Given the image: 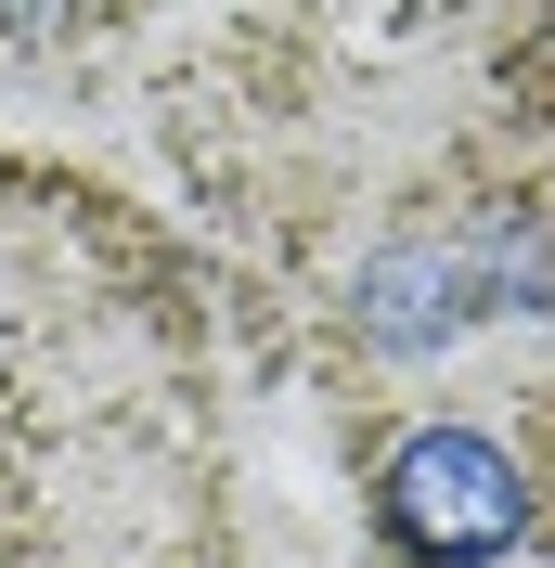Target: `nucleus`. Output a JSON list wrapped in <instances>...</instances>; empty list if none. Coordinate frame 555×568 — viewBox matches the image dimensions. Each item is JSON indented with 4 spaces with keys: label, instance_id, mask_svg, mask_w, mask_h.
<instances>
[{
    "label": "nucleus",
    "instance_id": "f257e3e1",
    "mask_svg": "<svg viewBox=\"0 0 555 568\" xmlns=\"http://www.w3.org/2000/svg\"><path fill=\"white\" fill-rule=\"evenodd\" d=\"M375 530L401 542V568H491L529 542V478L478 426H414L375 478Z\"/></svg>",
    "mask_w": 555,
    "mask_h": 568
},
{
    "label": "nucleus",
    "instance_id": "f03ea898",
    "mask_svg": "<svg viewBox=\"0 0 555 568\" xmlns=\"http://www.w3.org/2000/svg\"><path fill=\"white\" fill-rule=\"evenodd\" d=\"M478 311H491V297H478V246H440V233H414V246L362 258V336H375V349H401V362L452 349Z\"/></svg>",
    "mask_w": 555,
    "mask_h": 568
}]
</instances>
